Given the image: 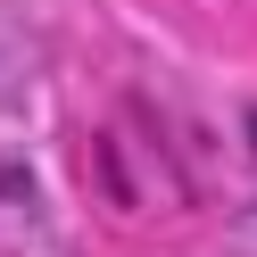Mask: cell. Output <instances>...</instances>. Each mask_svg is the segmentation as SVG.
<instances>
[{"instance_id":"cell-1","label":"cell","mask_w":257,"mask_h":257,"mask_svg":"<svg viewBox=\"0 0 257 257\" xmlns=\"http://www.w3.org/2000/svg\"><path fill=\"white\" fill-rule=\"evenodd\" d=\"M249 133H257V116H249Z\"/></svg>"}]
</instances>
